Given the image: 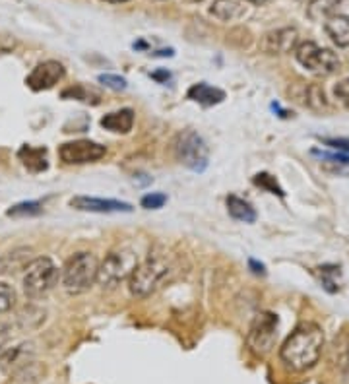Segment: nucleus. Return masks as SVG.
<instances>
[{"instance_id":"obj_16","label":"nucleus","mask_w":349,"mask_h":384,"mask_svg":"<svg viewBox=\"0 0 349 384\" xmlns=\"http://www.w3.org/2000/svg\"><path fill=\"white\" fill-rule=\"evenodd\" d=\"M18 158L24 163V167L31 173H41L49 167L47 150L45 148H34V146H21L18 151Z\"/></svg>"},{"instance_id":"obj_1","label":"nucleus","mask_w":349,"mask_h":384,"mask_svg":"<svg viewBox=\"0 0 349 384\" xmlns=\"http://www.w3.org/2000/svg\"><path fill=\"white\" fill-rule=\"evenodd\" d=\"M322 348H324V332L320 326L315 323H303L285 340L280 357L289 369L303 373L318 363Z\"/></svg>"},{"instance_id":"obj_23","label":"nucleus","mask_w":349,"mask_h":384,"mask_svg":"<svg viewBox=\"0 0 349 384\" xmlns=\"http://www.w3.org/2000/svg\"><path fill=\"white\" fill-rule=\"evenodd\" d=\"M253 183L256 186H261L266 192H272V194H278V196H283V188L278 185L275 177H272L270 173H258L256 177L253 178Z\"/></svg>"},{"instance_id":"obj_2","label":"nucleus","mask_w":349,"mask_h":384,"mask_svg":"<svg viewBox=\"0 0 349 384\" xmlns=\"http://www.w3.org/2000/svg\"><path fill=\"white\" fill-rule=\"evenodd\" d=\"M97 270H99V262L96 254L76 253L62 270V286L72 295H80L96 283Z\"/></svg>"},{"instance_id":"obj_10","label":"nucleus","mask_w":349,"mask_h":384,"mask_svg":"<svg viewBox=\"0 0 349 384\" xmlns=\"http://www.w3.org/2000/svg\"><path fill=\"white\" fill-rule=\"evenodd\" d=\"M62 78H64V66H62L61 62L45 61L31 70V74L26 78V84L34 91H43V89L55 88Z\"/></svg>"},{"instance_id":"obj_25","label":"nucleus","mask_w":349,"mask_h":384,"mask_svg":"<svg viewBox=\"0 0 349 384\" xmlns=\"http://www.w3.org/2000/svg\"><path fill=\"white\" fill-rule=\"evenodd\" d=\"M165 202H167V196H165L163 192H150V194H146L144 198H142V208L146 210H159V208L165 206Z\"/></svg>"},{"instance_id":"obj_6","label":"nucleus","mask_w":349,"mask_h":384,"mask_svg":"<svg viewBox=\"0 0 349 384\" xmlns=\"http://www.w3.org/2000/svg\"><path fill=\"white\" fill-rule=\"evenodd\" d=\"M175 158L192 171H204L208 167V146L204 138L194 131H183L173 142Z\"/></svg>"},{"instance_id":"obj_19","label":"nucleus","mask_w":349,"mask_h":384,"mask_svg":"<svg viewBox=\"0 0 349 384\" xmlns=\"http://www.w3.org/2000/svg\"><path fill=\"white\" fill-rule=\"evenodd\" d=\"M212 16L221 21H233L245 14V6L237 0H216L210 8Z\"/></svg>"},{"instance_id":"obj_3","label":"nucleus","mask_w":349,"mask_h":384,"mask_svg":"<svg viewBox=\"0 0 349 384\" xmlns=\"http://www.w3.org/2000/svg\"><path fill=\"white\" fill-rule=\"evenodd\" d=\"M169 274V266L163 258L153 256L148 258L142 264L134 268V272L128 278V286H131V293L134 297H148L151 295L156 289L163 283V280Z\"/></svg>"},{"instance_id":"obj_33","label":"nucleus","mask_w":349,"mask_h":384,"mask_svg":"<svg viewBox=\"0 0 349 384\" xmlns=\"http://www.w3.org/2000/svg\"><path fill=\"white\" fill-rule=\"evenodd\" d=\"M151 78H153V80H158L159 84H165L169 78H171V74H169L167 70H158V72H153V74H151Z\"/></svg>"},{"instance_id":"obj_34","label":"nucleus","mask_w":349,"mask_h":384,"mask_svg":"<svg viewBox=\"0 0 349 384\" xmlns=\"http://www.w3.org/2000/svg\"><path fill=\"white\" fill-rule=\"evenodd\" d=\"M247 2H253V4H264V2H270V0H247Z\"/></svg>"},{"instance_id":"obj_18","label":"nucleus","mask_w":349,"mask_h":384,"mask_svg":"<svg viewBox=\"0 0 349 384\" xmlns=\"http://www.w3.org/2000/svg\"><path fill=\"white\" fill-rule=\"evenodd\" d=\"M227 212L231 218L245 223H253L256 220V212H254L253 204L245 198H239L237 194H229L227 196Z\"/></svg>"},{"instance_id":"obj_5","label":"nucleus","mask_w":349,"mask_h":384,"mask_svg":"<svg viewBox=\"0 0 349 384\" xmlns=\"http://www.w3.org/2000/svg\"><path fill=\"white\" fill-rule=\"evenodd\" d=\"M138 266L136 254L132 251H113L107 254V258L99 264L97 270V281L103 288L113 289L126 278H131L134 268Z\"/></svg>"},{"instance_id":"obj_7","label":"nucleus","mask_w":349,"mask_h":384,"mask_svg":"<svg viewBox=\"0 0 349 384\" xmlns=\"http://www.w3.org/2000/svg\"><path fill=\"white\" fill-rule=\"evenodd\" d=\"M59 280V270H56L55 262L43 256V258H35L28 264L26 276H24V291L28 297H43L49 293L53 286Z\"/></svg>"},{"instance_id":"obj_24","label":"nucleus","mask_w":349,"mask_h":384,"mask_svg":"<svg viewBox=\"0 0 349 384\" xmlns=\"http://www.w3.org/2000/svg\"><path fill=\"white\" fill-rule=\"evenodd\" d=\"M16 303V293L14 289L10 288L8 283L0 281V315H4L8 310L14 307Z\"/></svg>"},{"instance_id":"obj_27","label":"nucleus","mask_w":349,"mask_h":384,"mask_svg":"<svg viewBox=\"0 0 349 384\" xmlns=\"http://www.w3.org/2000/svg\"><path fill=\"white\" fill-rule=\"evenodd\" d=\"M307 103L315 109H320V107H326V97H324V91H322L318 86H310L307 89Z\"/></svg>"},{"instance_id":"obj_8","label":"nucleus","mask_w":349,"mask_h":384,"mask_svg":"<svg viewBox=\"0 0 349 384\" xmlns=\"http://www.w3.org/2000/svg\"><path fill=\"white\" fill-rule=\"evenodd\" d=\"M278 340V316L274 313H261L248 330L247 343L256 355H268Z\"/></svg>"},{"instance_id":"obj_9","label":"nucleus","mask_w":349,"mask_h":384,"mask_svg":"<svg viewBox=\"0 0 349 384\" xmlns=\"http://www.w3.org/2000/svg\"><path fill=\"white\" fill-rule=\"evenodd\" d=\"M105 153V146L97 144L93 140H72L59 148V156L66 165L96 163Z\"/></svg>"},{"instance_id":"obj_31","label":"nucleus","mask_w":349,"mask_h":384,"mask_svg":"<svg viewBox=\"0 0 349 384\" xmlns=\"http://www.w3.org/2000/svg\"><path fill=\"white\" fill-rule=\"evenodd\" d=\"M324 144L334 148V150H342V151H349V142L345 140H324Z\"/></svg>"},{"instance_id":"obj_35","label":"nucleus","mask_w":349,"mask_h":384,"mask_svg":"<svg viewBox=\"0 0 349 384\" xmlns=\"http://www.w3.org/2000/svg\"><path fill=\"white\" fill-rule=\"evenodd\" d=\"M107 2H126V0H107Z\"/></svg>"},{"instance_id":"obj_13","label":"nucleus","mask_w":349,"mask_h":384,"mask_svg":"<svg viewBox=\"0 0 349 384\" xmlns=\"http://www.w3.org/2000/svg\"><path fill=\"white\" fill-rule=\"evenodd\" d=\"M35 350L31 343H20L14 348H6L0 353V369L4 375H16L26 365L34 361Z\"/></svg>"},{"instance_id":"obj_29","label":"nucleus","mask_w":349,"mask_h":384,"mask_svg":"<svg viewBox=\"0 0 349 384\" xmlns=\"http://www.w3.org/2000/svg\"><path fill=\"white\" fill-rule=\"evenodd\" d=\"M10 338H12V332H10V328H8L6 324L0 323V353L6 350Z\"/></svg>"},{"instance_id":"obj_30","label":"nucleus","mask_w":349,"mask_h":384,"mask_svg":"<svg viewBox=\"0 0 349 384\" xmlns=\"http://www.w3.org/2000/svg\"><path fill=\"white\" fill-rule=\"evenodd\" d=\"M340 367H342L343 380H345V384H349V350L345 351L342 359H340Z\"/></svg>"},{"instance_id":"obj_21","label":"nucleus","mask_w":349,"mask_h":384,"mask_svg":"<svg viewBox=\"0 0 349 384\" xmlns=\"http://www.w3.org/2000/svg\"><path fill=\"white\" fill-rule=\"evenodd\" d=\"M315 274L318 276V280H320L322 288L330 291V293H335V291H340V266H335V264H324V266H318L315 270Z\"/></svg>"},{"instance_id":"obj_22","label":"nucleus","mask_w":349,"mask_h":384,"mask_svg":"<svg viewBox=\"0 0 349 384\" xmlns=\"http://www.w3.org/2000/svg\"><path fill=\"white\" fill-rule=\"evenodd\" d=\"M43 212L41 202L37 200H26V202H20V204H14L6 212L8 218H31V216H39Z\"/></svg>"},{"instance_id":"obj_15","label":"nucleus","mask_w":349,"mask_h":384,"mask_svg":"<svg viewBox=\"0 0 349 384\" xmlns=\"http://www.w3.org/2000/svg\"><path fill=\"white\" fill-rule=\"evenodd\" d=\"M101 126L105 131L116 132V134H128L134 126V111L121 109L109 113L101 118Z\"/></svg>"},{"instance_id":"obj_28","label":"nucleus","mask_w":349,"mask_h":384,"mask_svg":"<svg viewBox=\"0 0 349 384\" xmlns=\"http://www.w3.org/2000/svg\"><path fill=\"white\" fill-rule=\"evenodd\" d=\"M334 96L338 99H342L343 103H349V78L342 80V82H338V86L334 88Z\"/></svg>"},{"instance_id":"obj_32","label":"nucleus","mask_w":349,"mask_h":384,"mask_svg":"<svg viewBox=\"0 0 349 384\" xmlns=\"http://www.w3.org/2000/svg\"><path fill=\"white\" fill-rule=\"evenodd\" d=\"M248 266H251V270H253L256 276L266 274V268H264V264H262V262H256L254 258H251V261H248Z\"/></svg>"},{"instance_id":"obj_26","label":"nucleus","mask_w":349,"mask_h":384,"mask_svg":"<svg viewBox=\"0 0 349 384\" xmlns=\"http://www.w3.org/2000/svg\"><path fill=\"white\" fill-rule=\"evenodd\" d=\"M99 82L105 86V88L115 89V91H121V89H126V80H124L123 76H116V74H101L97 78Z\"/></svg>"},{"instance_id":"obj_17","label":"nucleus","mask_w":349,"mask_h":384,"mask_svg":"<svg viewBox=\"0 0 349 384\" xmlns=\"http://www.w3.org/2000/svg\"><path fill=\"white\" fill-rule=\"evenodd\" d=\"M326 34L338 47H349V16L334 14L326 20Z\"/></svg>"},{"instance_id":"obj_14","label":"nucleus","mask_w":349,"mask_h":384,"mask_svg":"<svg viewBox=\"0 0 349 384\" xmlns=\"http://www.w3.org/2000/svg\"><path fill=\"white\" fill-rule=\"evenodd\" d=\"M188 99L204 105V107H213V105H219L226 99V91L219 88H213L210 84L200 82L194 84V86L188 89Z\"/></svg>"},{"instance_id":"obj_11","label":"nucleus","mask_w":349,"mask_h":384,"mask_svg":"<svg viewBox=\"0 0 349 384\" xmlns=\"http://www.w3.org/2000/svg\"><path fill=\"white\" fill-rule=\"evenodd\" d=\"M70 206L80 212H93V213H131L134 208L128 202L113 198H96V196H74L70 200Z\"/></svg>"},{"instance_id":"obj_4","label":"nucleus","mask_w":349,"mask_h":384,"mask_svg":"<svg viewBox=\"0 0 349 384\" xmlns=\"http://www.w3.org/2000/svg\"><path fill=\"white\" fill-rule=\"evenodd\" d=\"M295 59L303 69L318 76H330L340 70V59L334 51L318 47L316 43L305 41L295 47Z\"/></svg>"},{"instance_id":"obj_12","label":"nucleus","mask_w":349,"mask_h":384,"mask_svg":"<svg viewBox=\"0 0 349 384\" xmlns=\"http://www.w3.org/2000/svg\"><path fill=\"white\" fill-rule=\"evenodd\" d=\"M299 34L295 28H281L275 31H268L261 41V49L268 55H283L297 47Z\"/></svg>"},{"instance_id":"obj_36","label":"nucleus","mask_w":349,"mask_h":384,"mask_svg":"<svg viewBox=\"0 0 349 384\" xmlns=\"http://www.w3.org/2000/svg\"><path fill=\"white\" fill-rule=\"evenodd\" d=\"M299 2H310V0H299Z\"/></svg>"},{"instance_id":"obj_20","label":"nucleus","mask_w":349,"mask_h":384,"mask_svg":"<svg viewBox=\"0 0 349 384\" xmlns=\"http://www.w3.org/2000/svg\"><path fill=\"white\" fill-rule=\"evenodd\" d=\"M343 0H310L308 2V18L315 21L328 20L330 16L338 14V8L342 6Z\"/></svg>"}]
</instances>
